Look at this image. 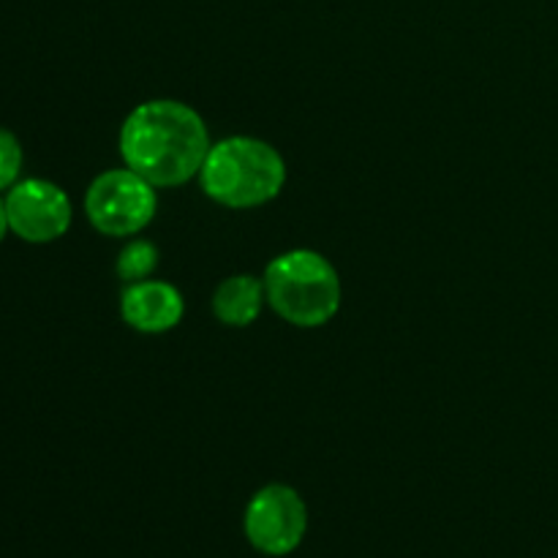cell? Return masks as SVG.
Returning a JSON list of instances; mask_svg holds the SVG:
<instances>
[{
    "instance_id": "1",
    "label": "cell",
    "mask_w": 558,
    "mask_h": 558,
    "mask_svg": "<svg viewBox=\"0 0 558 558\" xmlns=\"http://www.w3.org/2000/svg\"><path fill=\"white\" fill-rule=\"evenodd\" d=\"M210 136L199 112L183 101H145L120 129V156L125 167L156 189L185 185L202 172Z\"/></svg>"
},
{
    "instance_id": "2",
    "label": "cell",
    "mask_w": 558,
    "mask_h": 558,
    "mask_svg": "<svg viewBox=\"0 0 558 558\" xmlns=\"http://www.w3.org/2000/svg\"><path fill=\"white\" fill-rule=\"evenodd\" d=\"M202 191L232 210L262 207L281 194L287 161L267 142L254 136H229L210 145L199 172Z\"/></svg>"
},
{
    "instance_id": "3",
    "label": "cell",
    "mask_w": 558,
    "mask_h": 558,
    "mask_svg": "<svg viewBox=\"0 0 558 558\" xmlns=\"http://www.w3.org/2000/svg\"><path fill=\"white\" fill-rule=\"evenodd\" d=\"M262 281L270 308L303 330L327 325L341 308V278L316 251L294 248L276 256Z\"/></svg>"
},
{
    "instance_id": "4",
    "label": "cell",
    "mask_w": 558,
    "mask_h": 558,
    "mask_svg": "<svg viewBox=\"0 0 558 558\" xmlns=\"http://www.w3.org/2000/svg\"><path fill=\"white\" fill-rule=\"evenodd\" d=\"M156 185L129 167L98 174L85 194L87 221L109 238L142 232L156 216Z\"/></svg>"
},
{
    "instance_id": "5",
    "label": "cell",
    "mask_w": 558,
    "mask_h": 558,
    "mask_svg": "<svg viewBox=\"0 0 558 558\" xmlns=\"http://www.w3.org/2000/svg\"><path fill=\"white\" fill-rule=\"evenodd\" d=\"M245 539L259 554L281 558L294 554L308 532V507L289 485H265L251 496L243 515Z\"/></svg>"
},
{
    "instance_id": "6",
    "label": "cell",
    "mask_w": 558,
    "mask_h": 558,
    "mask_svg": "<svg viewBox=\"0 0 558 558\" xmlns=\"http://www.w3.org/2000/svg\"><path fill=\"white\" fill-rule=\"evenodd\" d=\"M3 202L9 229L25 243L44 245L60 240L69 232L71 218H74L69 194L41 178L14 183Z\"/></svg>"
},
{
    "instance_id": "7",
    "label": "cell",
    "mask_w": 558,
    "mask_h": 558,
    "mask_svg": "<svg viewBox=\"0 0 558 558\" xmlns=\"http://www.w3.org/2000/svg\"><path fill=\"white\" fill-rule=\"evenodd\" d=\"M120 314L129 327L147 336L174 330L183 322V294L163 281L129 283L120 294Z\"/></svg>"
},
{
    "instance_id": "8",
    "label": "cell",
    "mask_w": 558,
    "mask_h": 558,
    "mask_svg": "<svg viewBox=\"0 0 558 558\" xmlns=\"http://www.w3.org/2000/svg\"><path fill=\"white\" fill-rule=\"evenodd\" d=\"M265 300V281L248 276V272H240V276L221 281V287L213 294V311L221 325L248 327L262 314Z\"/></svg>"
},
{
    "instance_id": "9",
    "label": "cell",
    "mask_w": 558,
    "mask_h": 558,
    "mask_svg": "<svg viewBox=\"0 0 558 558\" xmlns=\"http://www.w3.org/2000/svg\"><path fill=\"white\" fill-rule=\"evenodd\" d=\"M158 267V248L150 240H131L118 256V278L125 283L147 281Z\"/></svg>"
},
{
    "instance_id": "10",
    "label": "cell",
    "mask_w": 558,
    "mask_h": 558,
    "mask_svg": "<svg viewBox=\"0 0 558 558\" xmlns=\"http://www.w3.org/2000/svg\"><path fill=\"white\" fill-rule=\"evenodd\" d=\"M22 172V145L9 129H0V191L11 189Z\"/></svg>"
},
{
    "instance_id": "11",
    "label": "cell",
    "mask_w": 558,
    "mask_h": 558,
    "mask_svg": "<svg viewBox=\"0 0 558 558\" xmlns=\"http://www.w3.org/2000/svg\"><path fill=\"white\" fill-rule=\"evenodd\" d=\"M5 232H9V218H5V202L0 199V243H3Z\"/></svg>"
}]
</instances>
